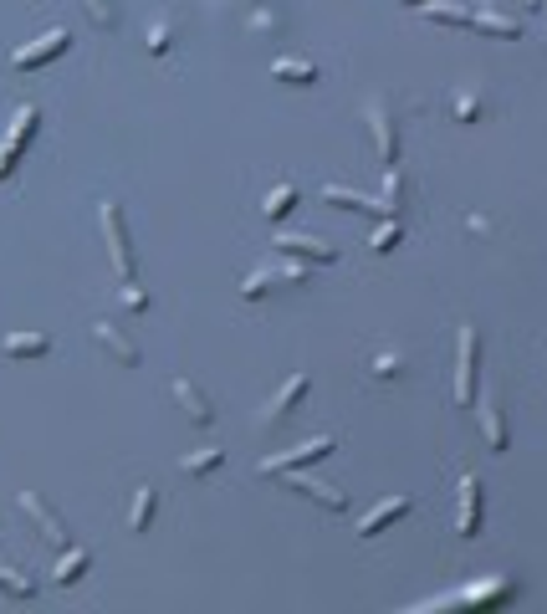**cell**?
<instances>
[{
    "label": "cell",
    "mask_w": 547,
    "mask_h": 614,
    "mask_svg": "<svg viewBox=\"0 0 547 614\" xmlns=\"http://www.w3.org/2000/svg\"><path fill=\"white\" fill-rule=\"evenodd\" d=\"M481 522H486L481 476H476V471H466V476H461V517H455V533H461V538H481Z\"/></svg>",
    "instance_id": "cell-10"
},
{
    "label": "cell",
    "mask_w": 547,
    "mask_h": 614,
    "mask_svg": "<svg viewBox=\"0 0 547 614\" xmlns=\"http://www.w3.org/2000/svg\"><path fill=\"white\" fill-rule=\"evenodd\" d=\"M169 394H174V405L185 410V420H190V425H210V420H215L210 394H205L195 379H174V384H169Z\"/></svg>",
    "instance_id": "cell-14"
},
{
    "label": "cell",
    "mask_w": 547,
    "mask_h": 614,
    "mask_svg": "<svg viewBox=\"0 0 547 614\" xmlns=\"http://www.w3.org/2000/svg\"><path fill=\"white\" fill-rule=\"evenodd\" d=\"M323 200L328 205H343V210H358V215H374V221H389V210H384V200H374V195H363V190H348V185H323Z\"/></svg>",
    "instance_id": "cell-16"
},
{
    "label": "cell",
    "mask_w": 547,
    "mask_h": 614,
    "mask_svg": "<svg viewBox=\"0 0 547 614\" xmlns=\"http://www.w3.org/2000/svg\"><path fill=\"white\" fill-rule=\"evenodd\" d=\"M445 108H450L455 123H481V118H486V93H481V82H455L450 98H445Z\"/></svg>",
    "instance_id": "cell-15"
},
{
    "label": "cell",
    "mask_w": 547,
    "mask_h": 614,
    "mask_svg": "<svg viewBox=\"0 0 547 614\" xmlns=\"http://www.w3.org/2000/svg\"><path fill=\"white\" fill-rule=\"evenodd\" d=\"M72 47V31L67 26H52V31H41L36 41H31V47H21L11 62L21 67V72H36V67H47V62H57L62 52Z\"/></svg>",
    "instance_id": "cell-7"
},
{
    "label": "cell",
    "mask_w": 547,
    "mask_h": 614,
    "mask_svg": "<svg viewBox=\"0 0 547 614\" xmlns=\"http://www.w3.org/2000/svg\"><path fill=\"white\" fill-rule=\"evenodd\" d=\"M246 26H251V31H261V36H282V31H287V16H282L277 0H271V6H261L256 16H246Z\"/></svg>",
    "instance_id": "cell-30"
},
{
    "label": "cell",
    "mask_w": 547,
    "mask_h": 614,
    "mask_svg": "<svg viewBox=\"0 0 547 614\" xmlns=\"http://www.w3.org/2000/svg\"><path fill=\"white\" fill-rule=\"evenodd\" d=\"M481 435H486V446L491 456H507L512 451V430H507V410H501V394H481Z\"/></svg>",
    "instance_id": "cell-9"
},
{
    "label": "cell",
    "mask_w": 547,
    "mask_h": 614,
    "mask_svg": "<svg viewBox=\"0 0 547 614\" xmlns=\"http://www.w3.org/2000/svg\"><path fill=\"white\" fill-rule=\"evenodd\" d=\"M118 302L128 307V313H144V307H149V292H144L139 282H133V277H128V282L118 287Z\"/></svg>",
    "instance_id": "cell-35"
},
{
    "label": "cell",
    "mask_w": 547,
    "mask_h": 614,
    "mask_svg": "<svg viewBox=\"0 0 547 614\" xmlns=\"http://www.w3.org/2000/svg\"><path fill=\"white\" fill-rule=\"evenodd\" d=\"M363 118H369V134H374L379 164L394 169V164H399V113H394V103H384V98H363Z\"/></svg>",
    "instance_id": "cell-2"
},
{
    "label": "cell",
    "mask_w": 547,
    "mask_h": 614,
    "mask_svg": "<svg viewBox=\"0 0 547 614\" xmlns=\"http://www.w3.org/2000/svg\"><path fill=\"white\" fill-rule=\"evenodd\" d=\"M16 507L36 522V533L47 538V543H57V548H72V533H67V522H62V512H52L47 502H41L36 492H16Z\"/></svg>",
    "instance_id": "cell-8"
},
{
    "label": "cell",
    "mask_w": 547,
    "mask_h": 614,
    "mask_svg": "<svg viewBox=\"0 0 547 614\" xmlns=\"http://www.w3.org/2000/svg\"><path fill=\"white\" fill-rule=\"evenodd\" d=\"M399 241H404V221H379V231L369 236V251L384 256V251H394Z\"/></svg>",
    "instance_id": "cell-33"
},
{
    "label": "cell",
    "mask_w": 547,
    "mask_h": 614,
    "mask_svg": "<svg viewBox=\"0 0 547 614\" xmlns=\"http://www.w3.org/2000/svg\"><path fill=\"white\" fill-rule=\"evenodd\" d=\"M277 251H282V256L307 261V267H333V261H338V246H328L323 236H297V231L277 236Z\"/></svg>",
    "instance_id": "cell-11"
},
{
    "label": "cell",
    "mask_w": 547,
    "mask_h": 614,
    "mask_svg": "<svg viewBox=\"0 0 547 614\" xmlns=\"http://www.w3.org/2000/svg\"><path fill=\"white\" fill-rule=\"evenodd\" d=\"M98 226H103V241H108V256H113V272L128 282L133 277V241H128V221H123L118 200L98 205Z\"/></svg>",
    "instance_id": "cell-4"
},
{
    "label": "cell",
    "mask_w": 547,
    "mask_h": 614,
    "mask_svg": "<svg viewBox=\"0 0 547 614\" xmlns=\"http://www.w3.org/2000/svg\"><path fill=\"white\" fill-rule=\"evenodd\" d=\"M476 379H481V333L476 323H461V333H455V405L461 410L476 405Z\"/></svg>",
    "instance_id": "cell-1"
},
{
    "label": "cell",
    "mask_w": 547,
    "mask_h": 614,
    "mask_svg": "<svg viewBox=\"0 0 547 614\" xmlns=\"http://www.w3.org/2000/svg\"><path fill=\"white\" fill-rule=\"evenodd\" d=\"M87 568H93V553H87V548H67V553L57 558V568H52V584L67 589V584H77V579L87 574Z\"/></svg>",
    "instance_id": "cell-24"
},
{
    "label": "cell",
    "mask_w": 547,
    "mask_h": 614,
    "mask_svg": "<svg viewBox=\"0 0 547 614\" xmlns=\"http://www.w3.org/2000/svg\"><path fill=\"white\" fill-rule=\"evenodd\" d=\"M215 6H231V11H246V16H256L261 6H271V0H215Z\"/></svg>",
    "instance_id": "cell-36"
},
{
    "label": "cell",
    "mask_w": 547,
    "mask_h": 614,
    "mask_svg": "<svg viewBox=\"0 0 547 614\" xmlns=\"http://www.w3.org/2000/svg\"><path fill=\"white\" fill-rule=\"evenodd\" d=\"M404 195H409V174L394 164V169H384V210H389V221H404Z\"/></svg>",
    "instance_id": "cell-25"
},
{
    "label": "cell",
    "mask_w": 547,
    "mask_h": 614,
    "mask_svg": "<svg viewBox=\"0 0 547 614\" xmlns=\"http://www.w3.org/2000/svg\"><path fill=\"white\" fill-rule=\"evenodd\" d=\"M174 41H179V21H174L169 11H159V16L149 21V36H144V47H149L154 57H164V52L174 47Z\"/></svg>",
    "instance_id": "cell-27"
},
{
    "label": "cell",
    "mask_w": 547,
    "mask_h": 614,
    "mask_svg": "<svg viewBox=\"0 0 547 614\" xmlns=\"http://www.w3.org/2000/svg\"><path fill=\"white\" fill-rule=\"evenodd\" d=\"M404 374V359L399 354H374L369 359V379H399Z\"/></svg>",
    "instance_id": "cell-34"
},
{
    "label": "cell",
    "mask_w": 547,
    "mask_h": 614,
    "mask_svg": "<svg viewBox=\"0 0 547 614\" xmlns=\"http://www.w3.org/2000/svg\"><path fill=\"white\" fill-rule=\"evenodd\" d=\"M271 287H282L277 267H256V272H246V282H241V297H246V302H261Z\"/></svg>",
    "instance_id": "cell-29"
},
{
    "label": "cell",
    "mask_w": 547,
    "mask_h": 614,
    "mask_svg": "<svg viewBox=\"0 0 547 614\" xmlns=\"http://www.w3.org/2000/svg\"><path fill=\"white\" fill-rule=\"evenodd\" d=\"M154 512H159V492L144 481V487L133 492V502H128V533H149L154 528Z\"/></svg>",
    "instance_id": "cell-21"
},
{
    "label": "cell",
    "mask_w": 547,
    "mask_h": 614,
    "mask_svg": "<svg viewBox=\"0 0 547 614\" xmlns=\"http://www.w3.org/2000/svg\"><path fill=\"white\" fill-rule=\"evenodd\" d=\"M220 466H225V451L220 446H200V451H190L185 461H179V471H185V476H210Z\"/></svg>",
    "instance_id": "cell-28"
},
{
    "label": "cell",
    "mask_w": 547,
    "mask_h": 614,
    "mask_svg": "<svg viewBox=\"0 0 547 614\" xmlns=\"http://www.w3.org/2000/svg\"><path fill=\"white\" fill-rule=\"evenodd\" d=\"M93 343L103 348V354H108L113 364H123V369H133V364L144 359V354H139V343H133L118 323H108V318H98V323H93Z\"/></svg>",
    "instance_id": "cell-12"
},
{
    "label": "cell",
    "mask_w": 547,
    "mask_h": 614,
    "mask_svg": "<svg viewBox=\"0 0 547 614\" xmlns=\"http://www.w3.org/2000/svg\"><path fill=\"white\" fill-rule=\"evenodd\" d=\"M77 6H82V16L93 21V26L118 31V6H113V0H77Z\"/></svg>",
    "instance_id": "cell-32"
},
{
    "label": "cell",
    "mask_w": 547,
    "mask_h": 614,
    "mask_svg": "<svg viewBox=\"0 0 547 614\" xmlns=\"http://www.w3.org/2000/svg\"><path fill=\"white\" fill-rule=\"evenodd\" d=\"M333 451H338V435H312V441H302V446H292V451L261 456V471H266V476H282V471H302V466L323 461V456H333Z\"/></svg>",
    "instance_id": "cell-5"
},
{
    "label": "cell",
    "mask_w": 547,
    "mask_h": 614,
    "mask_svg": "<svg viewBox=\"0 0 547 614\" xmlns=\"http://www.w3.org/2000/svg\"><path fill=\"white\" fill-rule=\"evenodd\" d=\"M0 354H6V359H47L52 354V338L47 333H6Z\"/></svg>",
    "instance_id": "cell-20"
},
{
    "label": "cell",
    "mask_w": 547,
    "mask_h": 614,
    "mask_svg": "<svg viewBox=\"0 0 547 614\" xmlns=\"http://www.w3.org/2000/svg\"><path fill=\"white\" fill-rule=\"evenodd\" d=\"M297 200H302V190H297L292 180H282V185H271V195H266L261 215H266V221H287V215L297 210Z\"/></svg>",
    "instance_id": "cell-26"
},
{
    "label": "cell",
    "mask_w": 547,
    "mask_h": 614,
    "mask_svg": "<svg viewBox=\"0 0 547 614\" xmlns=\"http://www.w3.org/2000/svg\"><path fill=\"white\" fill-rule=\"evenodd\" d=\"M522 6H527V11H542V6H547V0H522Z\"/></svg>",
    "instance_id": "cell-37"
},
{
    "label": "cell",
    "mask_w": 547,
    "mask_h": 614,
    "mask_svg": "<svg viewBox=\"0 0 547 614\" xmlns=\"http://www.w3.org/2000/svg\"><path fill=\"white\" fill-rule=\"evenodd\" d=\"M399 6H430V0H399Z\"/></svg>",
    "instance_id": "cell-38"
},
{
    "label": "cell",
    "mask_w": 547,
    "mask_h": 614,
    "mask_svg": "<svg viewBox=\"0 0 547 614\" xmlns=\"http://www.w3.org/2000/svg\"><path fill=\"white\" fill-rule=\"evenodd\" d=\"M471 31H486V36H496V41H517V36H522V21L507 16V11H496V6H476V26H471Z\"/></svg>",
    "instance_id": "cell-19"
},
{
    "label": "cell",
    "mask_w": 547,
    "mask_h": 614,
    "mask_svg": "<svg viewBox=\"0 0 547 614\" xmlns=\"http://www.w3.org/2000/svg\"><path fill=\"white\" fill-rule=\"evenodd\" d=\"M512 594V579L507 574H496L486 584H471V589H455V594H440L435 604H491V599H507Z\"/></svg>",
    "instance_id": "cell-17"
},
{
    "label": "cell",
    "mask_w": 547,
    "mask_h": 614,
    "mask_svg": "<svg viewBox=\"0 0 547 614\" xmlns=\"http://www.w3.org/2000/svg\"><path fill=\"white\" fill-rule=\"evenodd\" d=\"M36 123H41V108L36 103H21L16 118H11V128H6V139H0V180H11V174H16L26 144L36 139Z\"/></svg>",
    "instance_id": "cell-3"
},
{
    "label": "cell",
    "mask_w": 547,
    "mask_h": 614,
    "mask_svg": "<svg viewBox=\"0 0 547 614\" xmlns=\"http://www.w3.org/2000/svg\"><path fill=\"white\" fill-rule=\"evenodd\" d=\"M271 77L287 82V87H312L317 82V62H307V57H277V62H271Z\"/></svg>",
    "instance_id": "cell-23"
},
{
    "label": "cell",
    "mask_w": 547,
    "mask_h": 614,
    "mask_svg": "<svg viewBox=\"0 0 547 614\" xmlns=\"http://www.w3.org/2000/svg\"><path fill=\"white\" fill-rule=\"evenodd\" d=\"M409 507H415V502H409V497H389V502H379V507H374L369 517L358 522V538H379L384 528H394V522H399V517H404Z\"/></svg>",
    "instance_id": "cell-18"
},
{
    "label": "cell",
    "mask_w": 547,
    "mask_h": 614,
    "mask_svg": "<svg viewBox=\"0 0 547 614\" xmlns=\"http://www.w3.org/2000/svg\"><path fill=\"white\" fill-rule=\"evenodd\" d=\"M0 594H11V599H31V594H36V579H26L21 568H11V563H0Z\"/></svg>",
    "instance_id": "cell-31"
},
{
    "label": "cell",
    "mask_w": 547,
    "mask_h": 614,
    "mask_svg": "<svg viewBox=\"0 0 547 614\" xmlns=\"http://www.w3.org/2000/svg\"><path fill=\"white\" fill-rule=\"evenodd\" d=\"M307 389H312V374H292V379H287V384H282V389L266 400V410L256 415V425H261V430H277V425H282V420H287V415H292L302 400H307Z\"/></svg>",
    "instance_id": "cell-6"
},
{
    "label": "cell",
    "mask_w": 547,
    "mask_h": 614,
    "mask_svg": "<svg viewBox=\"0 0 547 614\" xmlns=\"http://www.w3.org/2000/svg\"><path fill=\"white\" fill-rule=\"evenodd\" d=\"M430 26H450V31H471L476 26V11L471 6H445V0H430V6H420Z\"/></svg>",
    "instance_id": "cell-22"
},
{
    "label": "cell",
    "mask_w": 547,
    "mask_h": 614,
    "mask_svg": "<svg viewBox=\"0 0 547 614\" xmlns=\"http://www.w3.org/2000/svg\"><path fill=\"white\" fill-rule=\"evenodd\" d=\"M282 481H287V492H302L307 502H317L323 512H348V492L328 487V481H312V476H302V471H282Z\"/></svg>",
    "instance_id": "cell-13"
}]
</instances>
